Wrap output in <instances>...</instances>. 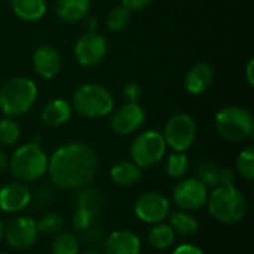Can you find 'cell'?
<instances>
[{
    "label": "cell",
    "mask_w": 254,
    "mask_h": 254,
    "mask_svg": "<svg viewBox=\"0 0 254 254\" xmlns=\"http://www.w3.org/2000/svg\"><path fill=\"white\" fill-rule=\"evenodd\" d=\"M98 170L95 152L85 143L74 141L60 146L48 158V174L58 189L73 190L88 186Z\"/></svg>",
    "instance_id": "cell-1"
},
{
    "label": "cell",
    "mask_w": 254,
    "mask_h": 254,
    "mask_svg": "<svg viewBox=\"0 0 254 254\" xmlns=\"http://www.w3.org/2000/svg\"><path fill=\"white\" fill-rule=\"evenodd\" d=\"M210 216L223 225H235L241 222L249 210L244 193L234 185H219L207 198Z\"/></svg>",
    "instance_id": "cell-2"
},
{
    "label": "cell",
    "mask_w": 254,
    "mask_h": 254,
    "mask_svg": "<svg viewBox=\"0 0 254 254\" xmlns=\"http://www.w3.org/2000/svg\"><path fill=\"white\" fill-rule=\"evenodd\" d=\"M9 171L16 182L33 183L40 180L48 171V156L37 143H25L19 146L9 159Z\"/></svg>",
    "instance_id": "cell-3"
},
{
    "label": "cell",
    "mask_w": 254,
    "mask_h": 254,
    "mask_svg": "<svg viewBox=\"0 0 254 254\" xmlns=\"http://www.w3.org/2000/svg\"><path fill=\"white\" fill-rule=\"evenodd\" d=\"M37 100V85L34 80L16 76L0 88V112L9 118L25 115Z\"/></svg>",
    "instance_id": "cell-4"
},
{
    "label": "cell",
    "mask_w": 254,
    "mask_h": 254,
    "mask_svg": "<svg viewBox=\"0 0 254 254\" xmlns=\"http://www.w3.org/2000/svg\"><path fill=\"white\" fill-rule=\"evenodd\" d=\"M71 107L83 118L100 119L113 112L115 100L104 86L98 83H85L74 91Z\"/></svg>",
    "instance_id": "cell-5"
},
{
    "label": "cell",
    "mask_w": 254,
    "mask_h": 254,
    "mask_svg": "<svg viewBox=\"0 0 254 254\" xmlns=\"http://www.w3.org/2000/svg\"><path fill=\"white\" fill-rule=\"evenodd\" d=\"M214 127L220 137L232 143H241L253 137V115L240 106H226L216 113Z\"/></svg>",
    "instance_id": "cell-6"
},
{
    "label": "cell",
    "mask_w": 254,
    "mask_h": 254,
    "mask_svg": "<svg viewBox=\"0 0 254 254\" xmlns=\"http://www.w3.org/2000/svg\"><path fill=\"white\" fill-rule=\"evenodd\" d=\"M167 144L161 132L155 129H147L138 134L129 147L131 161L143 168H152L155 167L165 155Z\"/></svg>",
    "instance_id": "cell-7"
},
{
    "label": "cell",
    "mask_w": 254,
    "mask_h": 254,
    "mask_svg": "<svg viewBox=\"0 0 254 254\" xmlns=\"http://www.w3.org/2000/svg\"><path fill=\"white\" fill-rule=\"evenodd\" d=\"M196 134L198 127L195 119L188 113H176L167 121L162 137L165 144L174 152H186L195 143Z\"/></svg>",
    "instance_id": "cell-8"
},
{
    "label": "cell",
    "mask_w": 254,
    "mask_h": 254,
    "mask_svg": "<svg viewBox=\"0 0 254 254\" xmlns=\"http://www.w3.org/2000/svg\"><path fill=\"white\" fill-rule=\"evenodd\" d=\"M107 55V40L98 31H86L74 45V58L82 67H94Z\"/></svg>",
    "instance_id": "cell-9"
},
{
    "label": "cell",
    "mask_w": 254,
    "mask_h": 254,
    "mask_svg": "<svg viewBox=\"0 0 254 254\" xmlns=\"http://www.w3.org/2000/svg\"><path fill=\"white\" fill-rule=\"evenodd\" d=\"M208 189L198 179H186L176 185L173 201L183 211H196L207 204Z\"/></svg>",
    "instance_id": "cell-10"
},
{
    "label": "cell",
    "mask_w": 254,
    "mask_h": 254,
    "mask_svg": "<svg viewBox=\"0 0 254 254\" xmlns=\"http://www.w3.org/2000/svg\"><path fill=\"white\" fill-rule=\"evenodd\" d=\"M134 213L143 223H161L170 216V201L158 192H146L134 204Z\"/></svg>",
    "instance_id": "cell-11"
},
{
    "label": "cell",
    "mask_w": 254,
    "mask_h": 254,
    "mask_svg": "<svg viewBox=\"0 0 254 254\" xmlns=\"http://www.w3.org/2000/svg\"><path fill=\"white\" fill-rule=\"evenodd\" d=\"M146 121V112L138 103H125L116 109L110 119V128L119 135H129L138 131Z\"/></svg>",
    "instance_id": "cell-12"
},
{
    "label": "cell",
    "mask_w": 254,
    "mask_h": 254,
    "mask_svg": "<svg viewBox=\"0 0 254 254\" xmlns=\"http://www.w3.org/2000/svg\"><path fill=\"white\" fill-rule=\"evenodd\" d=\"M39 237L37 223L31 217H16L4 229V240L9 247L15 250H25L31 247Z\"/></svg>",
    "instance_id": "cell-13"
},
{
    "label": "cell",
    "mask_w": 254,
    "mask_h": 254,
    "mask_svg": "<svg viewBox=\"0 0 254 254\" xmlns=\"http://www.w3.org/2000/svg\"><path fill=\"white\" fill-rule=\"evenodd\" d=\"M31 201V190L25 183L13 182L0 189V210L3 213H19Z\"/></svg>",
    "instance_id": "cell-14"
},
{
    "label": "cell",
    "mask_w": 254,
    "mask_h": 254,
    "mask_svg": "<svg viewBox=\"0 0 254 254\" xmlns=\"http://www.w3.org/2000/svg\"><path fill=\"white\" fill-rule=\"evenodd\" d=\"M34 71L46 80L54 79L61 70V55L51 45H40L33 52Z\"/></svg>",
    "instance_id": "cell-15"
},
{
    "label": "cell",
    "mask_w": 254,
    "mask_h": 254,
    "mask_svg": "<svg viewBox=\"0 0 254 254\" xmlns=\"http://www.w3.org/2000/svg\"><path fill=\"white\" fill-rule=\"evenodd\" d=\"M141 241L128 229L112 232L103 243V254H140Z\"/></svg>",
    "instance_id": "cell-16"
},
{
    "label": "cell",
    "mask_w": 254,
    "mask_h": 254,
    "mask_svg": "<svg viewBox=\"0 0 254 254\" xmlns=\"http://www.w3.org/2000/svg\"><path fill=\"white\" fill-rule=\"evenodd\" d=\"M214 68L205 61L193 64L185 76V89L192 95L204 94L213 83Z\"/></svg>",
    "instance_id": "cell-17"
},
{
    "label": "cell",
    "mask_w": 254,
    "mask_h": 254,
    "mask_svg": "<svg viewBox=\"0 0 254 254\" xmlns=\"http://www.w3.org/2000/svg\"><path fill=\"white\" fill-rule=\"evenodd\" d=\"M73 107L68 101L63 98H54L43 106L40 112V119L48 127H61L68 122Z\"/></svg>",
    "instance_id": "cell-18"
},
{
    "label": "cell",
    "mask_w": 254,
    "mask_h": 254,
    "mask_svg": "<svg viewBox=\"0 0 254 254\" xmlns=\"http://www.w3.org/2000/svg\"><path fill=\"white\" fill-rule=\"evenodd\" d=\"M91 0H55V13L64 22H77L86 18Z\"/></svg>",
    "instance_id": "cell-19"
},
{
    "label": "cell",
    "mask_w": 254,
    "mask_h": 254,
    "mask_svg": "<svg viewBox=\"0 0 254 254\" xmlns=\"http://www.w3.org/2000/svg\"><path fill=\"white\" fill-rule=\"evenodd\" d=\"M104 207V199L103 195L92 188H80L79 193L76 195V210H80L86 214H89L91 217L97 219Z\"/></svg>",
    "instance_id": "cell-20"
},
{
    "label": "cell",
    "mask_w": 254,
    "mask_h": 254,
    "mask_svg": "<svg viewBox=\"0 0 254 254\" xmlns=\"http://www.w3.org/2000/svg\"><path fill=\"white\" fill-rule=\"evenodd\" d=\"M12 12L22 21H39L48 10L46 0H10Z\"/></svg>",
    "instance_id": "cell-21"
},
{
    "label": "cell",
    "mask_w": 254,
    "mask_h": 254,
    "mask_svg": "<svg viewBox=\"0 0 254 254\" xmlns=\"http://www.w3.org/2000/svg\"><path fill=\"white\" fill-rule=\"evenodd\" d=\"M110 179L118 186L129 188L141 179V168L132 161H119L110 168Z\"/></svg>",
    "instance_id": "cell-22"
},
{
    "label": "cell",
    "mask_w": 254,
    "mask_h": 254,
    "mask_svg": "<svg viewBox=\"0 0 254 254\" xmlns=\"http://www.w3.org/2000/svg\"><path fill=\"white\" fill-rule=\"evenodd\" d=\"M168 217H170V226L174 231V234H179L182 237H192L199 229L196 219L183 210L174 211Z\"/></svg>",
    "instance_id": "cell-23"
},
{
    "label": "cell",
    "mask_w": 254,
    "mask_h": 254,
    "mask_svg": "<svg viewBox=\"0 0 254 254\" xmlns=\"http://www.w3.org/2000/svg\"><path fill=\"white\" fill-rule=\"evenodd\" d=\"M149 244L156 250H167L174 244L176 234L167 223H155L147 235Z\"/></svg>",
    "instance_id": "cell-24"
},
{
    "label": "cell",
    "mask_w": 254,
    "mask_h": 254,
    "mask_svg": "<svg viewBox=\"0 0 254 254\" xmlns=\"http://www.w3.org/2000/svg\"><path fill=\"white\" fill-rule=\"evenodd\" d=\"M52 254H79V240L71 232H60L52 241Z\"/></svg>",
    "instance_id": "cell-25"
},
{
    "label": "cell",
    "mask_w": 254,
    "mask_h": 254,
    "mask_svg": "<svg viewBox=\"0 0 254 254\" xmlns=\"http://www.w3.org/2000/svg\"><path fill=\"white\" fill-rule=\"evenodd\" d=\"M189 168V159L185 152H173L165 164L167 176L171 179H180L188 173Z\"/></svg>",
    "instance_id": "cell-26"
},
{
    "label": "cell",
    "mask_w": 254,
    "mask_h": 254,
    "mask_svg": "<svg viewBox=\"0 0 254 254\" xmlns=\"http://www.w3.org/2000/svg\"><path fill=\"white\" fill-rule=\"evenodd\" d=\"M21 137V128L13 118L4 116L0 119V144L1 146H13Z\"/></svg>",
    "instance_id": "cell-27"
},
{
    "label": "cell",
    "mask_w": 254,
    "mask_h": 254,
    "mask_svg": "<svg viewBox=\"0 0 254 254\" xmlns=\"http://www.w3.org/2000/svg\"><path fill=\"white\" fill-rule=\"evenodd\" d=\"M131 15H132V12L129 9H127L125 6H122V4L121 6H115L107 13L106 25H107V28L110 31H121V30H124L129 24Z\"/></svg>",
    "instance_id": "cell-28"
},
{
    "label": "cell",
    "mask_w": 254,
    "mask_h": 254,
    "mask_svg": "<svg viewBox=\"0 0 254 254\" xmlns=\"http://www.w3.org/2000/svg\"><path fill=\"white\" fill-rule=\"evenodd\" d=\"M36 223L39 234L43 235H57L64 228V219L58 213H45L39 220H36Z\"/></svg>",
    "instance_id": "cell-29"
},
{
    "label": "cell",
    "mask_w": 254,
    "mask_h": 254,
    "mask_svg": "<svg viewBox=\"0 0 254 254\" xmlns=\"http://www.w3.org/2000/svg\"><path fill=\"white\" fill-rule=\"evenodd\" d=\"M237 171L249 182L254 180V147L247 146L237 156Z\"/></svg>",
    "instance_id": "cell-30"
},
{
    "label": "cell",
    "mask_w": 254,
    "mask_h": 254,
    "mask_svg": "<svg viewBox=\"0 0 254 254\" xmlns=\"http://www.w3.org/2000/svg\"><path fill=\"white\" fill-rule=\"evenodd\" d=\"M207 189L219 186V167L213 162H202L198 167V177H196Z\"/></svg>",
    "instance_id": "cell-31"
},
{
    "label": "cell",
    "mask_w": 254,
    "mask_h": 254,
    "mask_svg": "<svg viewBox=\"0 0 254 254\" xmlns=\"http://www.w3.org/2000/svg\"><path fill=\"white\" fill-rule=\"evenodd\" d=\"M94 222H95L94 217H91L89 214H86V213H83V211L74 208V213H73V216H71V225H73V228H74L76 231L83 232V231L89 229V228L94 225Z\"/></svg>",
    "instance_id": "cell-32"
},
{
    "label": "cell",
    "mask_w": 254,
    "mask_h": 254,
    "mask_svg": "<svg viewBox=\"0 0 254 254\" xmlns=\"http://www.w3.org/2000/svg\"><path fill=\"white\" fill-rule=\"evenodd\" d=\"M122 95H124L127 103H138L141 95H143V89H141L138 82H128L124 86Z\"/></svg>",
    "instance_id": "cell-33"
},
{
    "label": "cell",
    "mask_w": 254,
    "mask_h": 254,
    "mask_svg": "<svg viewBox=\"0 0 254 254\" xmlns=\"http://www.w3.org/2000/svg\"><path fill=\"white\" fill-rule=\"evenodd\" d=\"M83 241L89 246H98L100 243L104 241V231L97 226H91L89 229L83 231Z\"/></svg>",
    "instance_id": "cell-34"
},
{
    "label": "cell",
    "mask_w": 254,
    "mask_h": 254,
    "mask_svg": "<svg viewBox=\"0 0 254 254\" xmlns=\"http://www.w3.org/2000/svg\"><path fill=\"white\" fill-rule=\"evenodd\" d=\"M121 1H122V6L129 9L131 12H140L146 9L147 6H150L153 0H121Z\"/></svg>",
    "instance_id": "cell-35"
},
{
    "label": "cell",
    "mask_w": 254,
    "mask_h": 254,
    "mask_svg": "<svg viewBox=\"0 0 254 254\" xmlns=\"http://www.w3.org/2000/svg\"><path fill=\"white\" fill-rule=\"evenodd\" d=\"M52 199H54V190L51 188L45 186V188L39 189V192L36 195V202L39 205H48L52 202Z\"/></svg>",
    "instance_id": "cell-36"
},
{
    "label": "cell",
    "mask_w": 254,
    "mask_h": 254,
    "mask_svg": "<svg viewBox=\"0 0 254 254\" xmlns=\"http://www.w3.org/2000/svg\"><path fill=\"white\" fill-rule=\"evenodd\" d=\"M235 173L232 168H219V185H234Z\"/></svg>",
    "instance_id": "cell-37"
},
{
    "label": "cell",
    "mask_w": 254,
    "mask_h": 254,
    "mask_svg": "<svg viewBox=\"0 0 254 254\" xmlns=\"http://www.w3.org/2000/svg\"><path fill=\"white\" fill-rule=\"evenodd\" d=\"M171 254H205L199 247L192 246V244H182L179 247L174 249V252Z\"/></svg>",
    "instance_id": "cell-38"
},
{
    "label": "cell",
    "mask_w": 254,
    "mask_h": 254,
    "mask_svg": "<svg viewBox=\"0 0 254 254\" xmlns=\"http://www.w3.org/2000/svg\"><path fill=\"white\" fill-rule=\"evenodd\" d=\"M246 79H247V83H249L250 86H254V60L253 58L247 63V67H246Z\"/></svg>",
    "instance_id": "cell-39"
},
{
    "label": "cell",
    "mask_w": 254,
    "mask_h": 254,
    "mask_svg": "<svg viewBox=\"0 0 254 254\" xmlns=\"http://www.w3.org/2000/svg\"><path fill=\"white\" fill-rule=\"evenodd\" d=\"M85 27L88 28V31H97V19L94 16H88L85 21Z\"/></svg>",
    "instance_id": "cell-40"
},
{
    "label": "cell",
    "mask_w": 254,
    "mask_h": 254,
    "mask_svg": "<svg viewBox=\"0 0 254 254\" xmlns=\"http://www.w3.org/2000/svg\"><path fill=\"white\" fill-rule=\"evenodd\" d=\"M7 164H9V159H7V156H6L4 150L0 149V171H3V170L7 167Z\"/></svg>",
    "instance_id": "cell-41"
},
{
    "label": "cell",
    "mask_w": 254,
    "mask_h": 254,
    "mask_svg": "<svg viewBox=\"0 0 254 254\" xmlns=\"http://www.w3.org/2000/svg\"><path fill=\"white\" fill-rule=\"evenodd\" d=\"M3 238H4V225H3V222L0 220V243L3 241Z\"/></svg>",
    "instance_id": "cell-42"
},
{
    "label": "cell",
    "mask_w": 254,
    "mask_h": 254,
    "mask_svg": "<svg viewBox=\"0 0 254 254\" xmlns=\"http://www.w3.org/2000/svg\"><path fill=\"white\" fill-rule=\"evenodd\" d=\"M82 254H103V253H100V252H97V250H88V252H85V253H82Z\"/></svg>",
    "instance_id": "cell-43"
},
{
    "label": "cell",
    "mask_w": 254,
    "mask_h": 254,
    "mask_svg": "<svg viewBox=\"0 0 254 254\" xmlns=\"http://www.w3.org/2000/svg\"><path fill=\"white\" fill-rule=\"evenodd\" d=\"M1 254H6V253H1Z\"/></svg>",
    "instance_id": "cell-44"
}]
</instances>
